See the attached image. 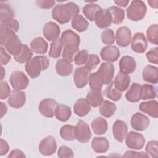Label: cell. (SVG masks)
<instances>
[{
  "instance_id": "cell-1",
  "label": "cell",
  "mask_w": 158,
  "mask_h": 158,
  "mask_svg": "<svg viewBox=\"0 0 158 158\" xmlns=\"http://www.w3.org/2000/svg\"><path fill=\"white\" fill-rule=\"evenodd\" d=\"M80 8L73 2L56 5L52 10V18L60 24L68 23L74 17L78 15Z\"/></svg>"
},
{
  "instance_id": "cell-2",
  "label": "cell",
  "mask_w": 158,
  "mask_h": 158,
  "mask_svg": "<svg viewBox=\"0 0 158 158\" xmlns=\"http://www.w3.org/2000/svg\"><path fill=\"white\" fill-rule=\"evenodd\" d=\"M0 41L1 46H4L8 52L14 56L19 54L22 49L23 44L11 30L0 27Z\"/></svg>"
},
{
  "instance_id": "cell-3",
  "label": "cell",
  "mask_w": 158,
  "mask_h": 158,
  "mask_svg": "<svg viewBox=\"0 0 158 158\" xmlns=\"http://www.w3.org/2000/svg\"><path fill=\"white\" fill-rule=\"evenodd\" d=\"M49 65V61L45 56H36L31 58L25 64V69L31 78L38 77L42 70H46Z\"/></svg>"
},
{
  "instance_id": "cell-4",
  "label": "cell",
  "mask_w": 158,
  "mask_h": 158,
  "mask_svg": "<svg viewBox=\"0 0 158 158\" xmlns=\"http://www.w3.org/2000/svg\"><path fill=\"white\" fill-rule=\"evenodd\" d=\"M146 10L147 7L143 1L134 0L127 9V17L132 21H139L145 17Z\"/></svg>"
},
{
  "instance_id": "cell-5",
  "label": "cell",
  "mask_w": 158,
  "mask_h": 158,
  "mask_svg": "<svg viewBox=\"0 0 158 158\" xmlns=\"http://www.w3.org/2000/svg\"><path fill=\"white\" fill-rule=\"evenodd\" d=\"M114 66L111 62H103L96 72V75L102 85H109L114 78Z\"/></svg>"
},
{
  "instance_id": "cell-6",
  "label": "cell",
  "mask_w": 158,
  "mask_h": 158,
  "mask_svg": "<svg viewBox=\"0 0 158 158\" xmlns=\"http://www.w3.org/2000/svg\"><path fill=\"white\" fill-rule=\"evenodd\" d=\"M9 81L14 89L23 90L28 85L29 80L27 75L22 72L19 70L14 71L9 78Z\"/></svg>"
},
{
  "instance_id": "cell-7",
  "label": "cell",
  "mask_w": 158,
  "mask_h": 158,
  "mask_svg": "<svg viewBox=\"0 0 158 158\" xmlns=\"http://www.w3.org/2000/svg\"><path fill=\"white\" fill-rule=\"evenodd\" d=\"M145 141V138L142 134L133 131L127 133L125 137V144L128 148L131 149H141L144 146Z\"/></svg>"
},
{
  "instance_id": "cell-8",
  "label": "cell",
  "mask_w": 158,
  "mask_h": 158,
  "mask_svg": "<svg viewBox=\"0 0 158 158\" xmlns=\"http://www.w3.org/2000/svg\"><path fill=\"white\" fill-rule=\"evenodd\" d=\"M75 138L79 142L88 143L91 138V131L89 126L83 120H79L75 127Z\"/></svg>"
},
{
  "instance_id": "cell-9",
  "label": "cell",
  "mask_w": 158,
  "mask_h": 158,
  "mask_svg": "<svg viewBox=\"0 0 158 158\" xmlns=\"http://www.w3.org/2000/svg\"><path fill=\"white\" fill-rule=\"evenodd\" d=\"M90 72L85 67H80L75 69L73 77L75 85L78 88H84L88 84Z\"/></svg>"
},
{
  "instance_id": "cell-10",
  "label": "cell",
  "mask_w": 158,
  "mask_h": 158,
  "mask_svg": "<svg viewBox=\"0 0 158 158\" xmlns=\"http://www.w3.org/2000/svg\"><path fill=\"white\" fill-rule=\"evenodd\" d=\"M40 152L44 156H51L57 150V143L52 136H48L43 139L38 146Z\"/></svg>"
},
{
  "instance_id": "cell-11",
  "label": "cell",
  "mask_w": 158,
  "mask_h": 158,
  "mask_svg": "<svg viewBox=\"0 0 158 158\" xmlns=\"http://www.w3.org/2000/svg\"><path fill=\"white\" fill-rule=\"evenodd\" d=\"M57 105V102L54 99L46 98L40 102L38 110L42 115L48 118H52L54 115V111Z\"/></svg>"
},
{
  "instance_id": "cell-12",
  "label": "cell",
  "mask_w": 158,
  "mask_h": 158,
  "mask_svg": "<svg viewBox=\"0 0 158 158\" xmlns=\"http://www.w3.org/2000/svg\"><path fill=\"white\" fill-rule=\"evenodd\" d=\"M130 123L131 127L139 131L145 130L149 125V118L140 112H136L134 114L130 120Z\"/></svg>"
},
{
  "instance_id": "cell-13",
  "label": "cell",
  "mask_w": 158,
  "mask_h": 158,
  "mask_svg": "<svg viewBox=\"0 0 158 158\" xmlns=\"http://www.w3.org/2000/svg\"><path fill=\"white\" fill-rule=\"evenodd\" d=\"M148 47L147 40L143 33H136L131 41V48L132 50L137 53H144Z\"/></svg>"
},
{
  "instance_id": "cell-14",
  "label": "cell",
  "mask_w": 158,
  "mask_h": 158,
  "mask_svg": "<svg viewBox=\"0 0 158 158\" xmlns=\"http://www.w3.org/2000/svg\"><path fill=\"white\" fill-rule=\"evenodd\" d=\"M95 23L99 28H106L110 26L112 22V17L108 9H101L96 13L94 20Z\"/></svg>"
},
{
  "instance_id": "cell-15",
  "label": "cell",
  "mask_w": 158,
  "mask_h": 158,
  "mask_svg": "<svg viewBox=\"0 0 158 158\" xmlns=\"http://www.w3.org/2000/svg\"><path fill=\"white\" fill-rule=\"evenodd\" d=\"M60 27L54 22H48L43 28V33L46 40L54 41L59 38L60 35Z\"/></svg>"
},
{
  "instance_id": "cell-16",
  "label": "cell",
  "mask_w": 158,
  "mask_h": 158,
  "mask_svg": "<svg viewBox=\"0 0 158 158\" xmlns=\"http://www.w3.org/2000/svg\"><path fill=\"white\" fill-rule=\"evenodd\" d=\"M100 56L103 60L112 63L117 61L120 57V51L115 46H106L102 48Z\"/></svg>"
},
{
  "instance_id": "cell-17",
  "label": "cell",
  "mask_w": 158,
  "mask_h": 158,
  "mask_svg": "<svg viewBox=\"0 0 158 158\" xmlns=\"http://www.w3.org/2000/svg\"><path fill=\"white\" fill-rule=\"evenodd\" d=\"M115 40L117 44L120 47L128 46L131 41V32L125 26L120 27L116 31Z\"/></svg>"
},
{
  "instance_id": "cell-18",
  "label": "cell",
  "mask_w": 158,
  "mask_h": 158,
  "mask_svg": "<svg viewBox=\"0 0 158 158\" xmlns=\"http://www.w3.org/2000/svg\"><path fill=\"white\" fill-rule=\"evenodd\" d=\"M26 96L23 91L14 89L11 91L7 99L8 104L13 108L19 109L22 107L25 103Z\"/></svg>"
},
{
  "instance_id": "cell-19",
  "label": "cell",
  "mask_w": 158,
  "mask_h": 158,
  "mask_svg": "<svg viewBox=\"0 0 158 158\" xmlns=\"http://www.w3.org/2000/svg\"><path fill=\"white\" fill-rule=\"evenodd\" d=\"M128 131L127 123L121 120H117L112 126V133L114 138L122 143L125 138Z\"/></svg>"
},
{
  "instance_id": "cell-20",
  "label": "cell",
  "mask_w": 158,
  "mask_h": 158,
  "mask_svg": "<svg viewBox=\"0 0 158 158\" xmlns=\"http://www.w3.org/2000/svg\"><path fill=\"white\" fill-rule=\"evenodd\" d=\"M119 67L121 72L130 74L135 70L136 62L133 57L129 56H125L119 61Z\"/></svg>"
},
{
  "instance_id": "cell-21",
  "label": "cell",
  "mask_w": 158,
  "mask_h": 158,
  "mask_svg": "<svg viewBox=\"0 0 158 158\" xmlns=\"http://www.w3.org/2000/svg\"><path fill=\"white\" fill-rule=\"evenodd\" d=\"M60 40L64 46L69 45L79 46L80 43V36L71 30H67L62 32Z\"/></svg>"
},
{
  "instance_id": "cell-22",
  "label": "cell",
  "mask_w": 158,
  "mask_h": 158,
  "mask_svg": "<svg viewBox=\"0 0 158 158\" xmlns=\"http://www.w3.org/2000/svg\"><path fill=\"white\" fill-rule=\"evenodd\" d=\"M139 108L141 111L151 117L157 118L158 117V103L156 100L143 102L139 104Z\"/></svg>"
},
{
  "instance_id": "cell-23",
  "label": "cell",
  "mask_w": 158,
  "mask_h": 158,
  "mask_svg": "<svg viewBox=\"0 0 158 158\" xmlns=\"http://www.w3.org/2000/svg\"><path fill=\"white\" fill-rule=\"evenodd\" d=\"M130 81L131 78L129 75L120 71L113 82L115 87L120 92H123L128 89Z\"/></svg>"
},
{
  "instance_id": "cell-24",
  "label": "cell",
  "mask_w": 158,
  "mask_h": 158,
  "mask_svg": "<svg viewBox=\"0 0 158 158\" xmlns=\"http://www.w3.org/2000/svg\"><path fill=\"white\" fill-rule=\"evenodd\" d=\"M142 77L146 82L156 84L158 81V68L151 65L146 66L143 70Z\"/></svg>"
},
{
  "instance_id": "cell-25",
  "label": "cell",
  "mask_w": 158,
  "mask_h": 158,
  "mask_svg": "<svg viewBox=\"0 0 158 158\" xmlns=\"http://www.w3.org/2000/svg\"><path fill=\"white\" fill-rule=\"evenodd\" d=\"M91 110V105L86 99L80 98L75 103L73 106L74 113L79 117H84Z\"/></svg>"
},
{
  "instance_id": "cell-26",
  "label": "cell",
  "mask_w": 158,
  "mask_h": 158,
  "mask_svg": "<svg viewBox=\"0 0 158 158\" xmlns=\"http://www.w3.org/2000/svg\"><path fill=\"white\" fill-rule=\"evenodd\" d=\"M56 70L59 75L66 77L70 75L73 70V65L64 59H59L56 64Z\"/></svg>"
},
{
  "instance_id": "cell-27",
  "label": "cell",
  "mask_w": 158,
  "mask_h": 158,
  "mask_svg": "<svg viewBox=\"0 0 158 158\" xmlns=\"http://www.w3.org/2000/svg\"><path fill=\"white\" fill-rule=\"evenodd\" d=\"M141 86L139 83H133L125 94L127 100L131 102H138L141 99Z\"/></svg>"
},
{
  "instance_id": "cell-28",
  "label": "cell",
  "mask_w": 158,
  "mask_h": 158,
  "mask_svg": "<svg viewBox=\"0 0 158 158\" xmlns=\"http://www.w3.org/2000/svg\"><path fill=\"white\" fill-rule=\"evenodd\" d=\"M91 148L96 153H105L109 149V143L104 137H94L91 141Z\"/></svg>"
},
{
  "instance_id": "cell-29",
  "label": "cell",
  "mask_w": 158,
  "mask_h": 158,
  "mask_svg": "<svg viewBox=\"0 0 158 158\" xmlns=\"http://www.w3.org/2000/svg\"><path fill=\"white\" fill-rule=\"evenodd\" d=\"M31 49L36 54H45L48 48V43L41 37H36L34 38L30 44Z\"/></svg>"
},
{
  "instance_id": "cell-30",
  "label": "cell",
  "mask_w": 158,
  "mask_h": 158,
  "mask_svg": "<svg viewBox=\"0 0 158 158\" xmlns=\"http://www.w3.org/2000/svg\"><path fill=\"white\" fill-rule=\"evenodd\" d=\"M72 112L70 107L64 104H57L54 111L56 118L61 122L67 121L71 117Z\"/></svg>"
},
{
  "instance_id": "cell-31",
  "label": "cell",
  "mask_w": 158,
  "mask_h": 158,
  "mask_svg": "<svg viewBox=\"0 0 158 158\" xmlns=\"http://www.w3.org/2000/svg\"><path fill=\"white\" fill-rule=\"evenodd\" d=\"M91 128L95 135H101L104 134L107 130V122L102 117H98L93 120Z\"/></svg>"
},
{
  "instance_id": "cell-32",
  "label": "cell",
  "mask_w": 158,
  "mask_h": 158,
  "mask_svg": "<svg viewBox=\"0 0 158 158\" xmlns=\"http://www.w3.org/2000/svg\"><path fill=\"white\" fill-rule=\"evenodd\" d=\"M91 106L93 107H98L101 106L103 102V97L101 90L91 89L90 90L86 97Z\"/></svg>"
},
{
  "instance_id": "cell-33",
  "label": "cell",
  "mask_w": 158,
  "mask_h": 158,
  "mask_svg": "<svg viewBox=\"0 0 158 158\" xmlns=\"http://www.w3.org/2000/svg\"><path fill=\"white\" fill-rule=\"evenodd\" d=\"M117 109L116 105L107 100H104L99 107L100 114L106 118L112 117Z\"/></svg>"
},
{
  "instance_id": "cell-34",
  "label": "cell",
  "mask_w": 158,
  "mask_h": 158,
  "mask_svg": "<svg viewBox=\"0 0 158 158\" xmlns=\"http://www.w3.org/2000/svg\"><path fill=\"white\" fill-rule=\"evenodd\" d=\"M72 27L78 32H83L87 30L89 23L80 14L74 17L71 20Z\"/></svg>"
},
{
  "instance_id": "cell-35",
  "label": "cell",
  "mask_w": 158,
  "mask_h": 158,
  "mask_svg": "<svg viewBox=\"0 0 158 158\" xmlns=\"http://www.w3.org/2000/svg\"><path fill=\"white\" fill-rule=\"evenodd\" d=\"M32 56V50L30 49L27 44H23L22 51L19 54L14 56V59L16 62L20 64H24L28 62L31 59Z\"/></svg>"
},
{
  "instance_id": "cell-36",
  "label": "cell",
  "mask_w": 158,
  "mask_h": 158,
  "mask_svg": "<svg viewBox=\"0 0 158 158\" xmlns=\"http://www.w3.org/2000/svg\"><path fill=\"white\" fill-rule=\"evenodd\" d=\"M108 10L110 14L112 22L114 24H120L124 20L125 12L122 9L116 6H112L108 9Z\"/></svg>"
},
{
  "instance_id": "cell-37",
  "label": "cell",
  "mask_w": 158,
  "mask_h": 158,
  "mask_svg": "<svg viewBox=\"0 0 158 158\" xmlns=\"http://www.w3.org/2000/svg\"><path fill=\"white\" fill-rule=\"evenodd\" d=\"M78 52L79 46L76 45L66 46H64L62 56L63 59L71 63L74 61L75 57Z\"/></svg>"
},
{
  "instance_id": "cell-38",
  "label": "cell",
  "mask_w": 158,
  "mask_h": 158,
  "mask_svg": "<svg viewBox=\"0 0 158 158\" xmlns=\"http://www.w3.org/2000/svg\"><path fill=\"white\" fill-rule=\"evenodd\" d=\"M101 7L94 3H89L86 4L83 8V13L85 16L90 21L93 22L94 20V17Z\"/></svg>"
},
{
  "instance_id": "cell-39",
  "label": "cell",
  "mask_w": 158,
  "mask_h": 158,
  "mask_svg": "<svg viewBox=\"0 0 158 158\" xmlns=\"http://www.w3.org/2000/svg\"><path fill=\"white\" fill-rule=\"evenodd\" d=\"M60 136L66 141H73L75 138V127L71 125H63L60 130Z\"/></svg>"
},
{
  "instance_id": "cell-40",
  "label": "cell",
  "mask_w": 158,
  "mask_h": 158,
  "mask_svg": "<svg viewBox=\"0 0 158 158\" xmlns=\"http://www.w3.org/2000/svg\"><path fill=\"white\" fill-rule=\"evenodd\" d=\"M156 96V89L152 85L149 84H144L141 86V99L142 100L154 99Z\"/></svg>"
},
{
  "instance_id": "cell-41",
  "label": "cell",
  "mask_w": 158,
  "mask_h": 158,
  "mask_svg": "<svg viewBox=\"0 0 158 158\" xmlns=\"http://www.w3.org/2000/svg\"><path fill=\"white\" fill-rule=\"evenodd\" d=\"M63 46H64L61 41V40L59 38L52 41L50 45L49 56L52 58H59L61 55Z\"/></svg>"
},
{
  "instance_id": "cell-42",
  "label": "cell",
  "mask_w": 158,
  "mask_h": 158,
  "mask_svg": "<svg viewBox=\"0 0 158 158\" xmlns=\"http://www.w3.org/2000/svg\"><path fill=\"white\" fill-rule=\"evenodd\" d=\"M104 93L107 98L114 101L120 100L122 97V92L118 91L115 87L114 82H111L109 85L106 87Z\"/></svg>"
},
{
  "instance_id": "cell-43",
  "label": "cell",
  "mask_w": 158,
  "mask_h": 158,
  "mask_svg": "<svg viewBox=\"0 0 158 158\" xmlns=\"http://www.w3.org/2000/svg\"><path fill=\"white\" fill-rule=\"evenodd\" d=\"M148 41L155 45L158 44V25L152 24L150 25L146 31Z\"/></svg>"
},
{
  "instance_id": "cell-44",
  "label": "cell",
  "mask_w": 158,
  "mask_h": 158,
  "mask_svg": "<svg viewBox=\"0 0 158 158\" xmlns=\"http://www.w3.org/2000/svg\"><path fill=\"white\" fill-rule=\"evenodd\" d=\"M101 38L102 42L108 46L114 44L115 40L114 32L112 29H106L104 30L101 33Z\"/></svg>"
},
{
  "instance_id": "cell-45",
  "label": "cell",
  "mask_w": 158,
  "mask_h": 158,
  "mask_svg": "<svg viewBox=\"0 0 158 158\" xmlns=\"http://www.w3.org/2000/svg\"><path fill=\"white\" fill-rule=\"evenodd\" d=\"M0 27L11 30L14 31L15 33H16L19 28V23L16 19L14 18H10L1 21Z\"/></svg>"
},
{
  "instance_id": "cell-46",
  "label": "cell",
  "mask_w": 158,
  "mask_h": 158,
  "mask_svg": "<svg viewBox=\"0 0 158 158\" xmlns=\"http://www.w3.org/2000/svg\"><path fill=\"white\" fill-rule=\"evenodd\" d=\"M0 19L1 21L13 18L14 14L12 9L6 4H1L0 9Z\"/></svg>"
},
{
  "instance_id": "cell-47",
  "label": "cell",
  "mask_w": 158,
  "mask_h": 158,
  "mask_svg": "<svg viewBox=\"0 0 158 158\" xmlns=\"http://www.w3.org/2000/svg\"><path fill=\"white\" fill-rule=\"evenodd\" d=\"M99 62H100V59L98 56L96 54H91L88 56V57L85 67L87 68L89 71H91L98 65Z\"/></svg>"
},
{
  "instance_id": "cell-48",
  "label": "cell",
  "mask_w": 158,
  "mask_h": 158,
  "mask_svg": "<svg viewBox=\"0 0 158 158\" xmlns=\"http://www.w3.org/2000/svg\"><path fill=\"white\" fill-rule=\"evenodd\" d=\"M157 141L152 140L149 141L146 146L145 151L151 157L156 158L157 157Z\"/></svg>"
},
{
  "instance_id": "cell-49",
  "label": "cell",
  "mask_w": 158,
  "mask_h": 158,
  "mask_svg": "<svg viewBox=\"0 0 158 158\" xmlns=\"http://www.w3.org/2000/svg\"><path fill=\"white\" fill-rule=\"evenodd\" d=\"M89 85L91 89L101 90L102 84L98 78L96 72L90 74L89 77Z\"/></svg>"
},
{
  "instance_id": "cell-50",
  "label": "cell",
  "mask_w": 158,
  "mask_h": 158,
  "mask_svg": "<svg viewBox=\"0 0 158 158\" xmlns=\"http://www.w3.org/2000/svg\"><path fill=\"white\" fill-rule=\"evenodd\" d=\"M88 52L87 50H81L78 52L75 57L74 62L77 65H82L86 64L88 57Z\"/></svg>"
},
{
  "instance_id": "cell-51",
  "label": "cell",
  "mask_w": 158,
  "mask_h": 158,
  "mask_svg": "<svg viewBox=\"0 0 158 158\" xmlns=\"http://www.w3.org/2000/svg\"><path fill=\"white\" fill-rule=\"evenodd\" d=\"M146 57L148 60L152 64H158V48L155 47L151 48L146 54Z\"/></svg>"
},
{
  "instance_id": "cell-52",
  "label": "cell",
  "mask_w": 158,
  "mask_h": 158,
  "mask_svg": "<svg viewBox=\"0 0 158 158\" xmlns=\"http://www.w3.org/2000/svg\"><path fill=\"white\" fill-rule=\"evenodd\" d=\"M57 156L62 158H72L74 156L73 151L67 146H62L59 148Z\"/></svg>"
},
{
  "instance_id": "cell-53",
  "label": "cell",
  "mask_w": 158,
  "mask_h": 158,
  "mask_svg": "<svg viewBox=\"0 0 158 158\" xmlns=\"http://www.w3.org/2000/svg\"><path fill=\"white\" fill-rule=\"evenodd\" d=\"M0 88L1 99L3 100L9 98L11 92L8 83L5 81H1L0 83Z\"/></svg>"
},
{
  "instance_id": "cell-54",
  "label": "cell",
  "mask_w": 158,
  "mask_h": 158,
  "mask_svg": "<svg viewBox=\"0 0 158 158\" xmlns=\"http://www.w3.org/2000/svg\"><path fill=\"white\" fill-rule=\"evenodd\" d=\"M123 157H145L149 158V156L144 152H136L134 151H127L122 156Z\"/></svg>"
},
{
  "instance_id": "cell-55",
  "label": "cell",
  "mask_w": 158,
  "mask_h": 158,
  "mask_svg": "<svg viewBox=\"0 0 158 158\" xmlns=\"http://www.w3.org/2000/svg\"><path fill=\"white\" fill-rule=\"evenodd\" d=\"M36 2L39 7L41 9H51L54 6L56 1L53 0H38Z\"/></svg>"
},
{
  "instance_id": "cell-56",
  "label": "cell",
  "mask_w": 158,
  "mask_h": 158,
  "mask_svg": "<svg viewBox=\"0 0 158 158\" xmlns=\"http://www.w3.org/2000/svg\"><path fill=\"white\" fill-rule=\"evenodd\" d=\"M10 55L6 52L5 49L1 46V64L2 65H6L10 60Z\"/></svg>"
},
{
  "instance_id": "cell-57",
  "label": "cell",
  "mask_w": 158,
  "mask_h": 158,
  "mask_svg": "<svg viewBox=\"0 0 158 158\" xmlns=\"http://www.w3.org/2000/svg\"><path fill=\"white\" fill-rule=\"evenodd\" d=\"M9 149V146L7 142L3 139H0V156L6 154Z\"/></svg>"
},
{
  "instance_id": "cell-58",
  "label": "cell",
  "mask_w": 158,
  "mask_h": 158,
  "mask_svg": "<svg viewBox=\"0 0 158 158\" xmlns=\"http://www.w3.org/2000/svg\"><path fill=\"white\" fill-rule=\"evenodd\" d=\"M8 157H25V155L20 149H14L10 152Z\"/></svg>"
},
{
  "instance_id": "cell-59",
  "label": "cell",
  "mask_w": 158,
  "mask_h": 158,
  "mask_svg": "<svg viewBox=\"0 0 158 158\" xmlns=\"http://www.w3.org/2000/svg\"><path fill=\"white\" fill-rule=\"evenodd\" d=\"M0 106H1V118H2L6 114L7 110V106L4 102H0Z\"/></svg>"
},
{
  "instance_id": "cell-60",
  "label": "cell",
  "mask_w": 158,
  "mask_h": 158,
  "mask_svg": "<svg viewBox=\"0 0 158 158\" xmlns=\"http://www.w3.org/2000/svg\"><path fill=\"white\" fill-rule=\"evenodd\" d=\"M114 3L116 4L117 5H118V6L122 7H125L129 3V1H125V0H122V1H115Z\"/></svg>"
},
{
  "instance_id": "cell-61",
  "label": "cell",
  "mask_w": 158,
  "mask_h": 158,
  "mask_svg": "<svg viewBox=\"0 0 158 158\" xmlns=\"http://www.w3.org/2000/svg\"><path fill=\"white\" fill-rule=\"evenodd\" d=\"M148 3L152 8L157 9V7H158V5H157L158 1H157V0H156V1H148Z\"/></svg>"
},
{
  "instance_id": "cell-62",
  "label": "cell",
  "mask_w": 158,
  "mask_h": 158,
  "mask_svg": "<svg viewBox=\"0 0 158 158\" xmlns=\"http://www.w3.org/2000/svg\"><path fill=\"white\" fill-rule=\"evenodd\" d=\"M4 76H5V71H4V67L2 66H1V80H3Z\"/></svg>"
}]
</instances>
